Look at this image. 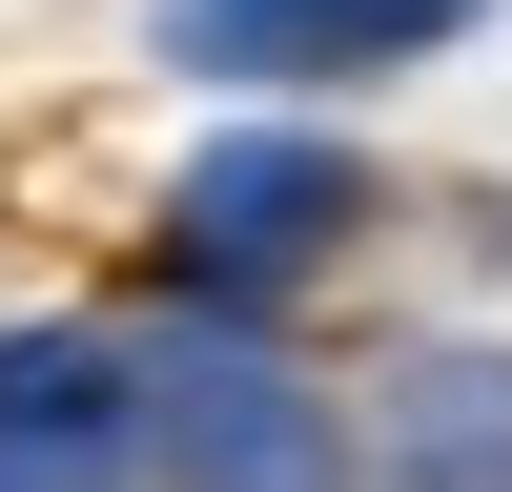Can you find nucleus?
<instances>
[{"mask_svg": "<svg viewBox=\"0 0 512 492\" xmlns=\"http://www.w3.org/2000/svg\"><path fill=\"white\" fill-rule=\"evenodd\" d=\"M349 492H512V369L492 349H390L349 410Z\"/></svg>", "mask_w": 512, "mask_h": 492, "instance_id": "20e7f679", "label": "nucleus"}, {"mask_svg": "<svg viewBox=\"0 0 512 492\" xmlns=\"http://www.w3.org/2000/svg\"><path fill=\"white\" fill-rule=\"evenodd\" d=\"M328 226H369V185L328 144H205L185 205H164V246H185V287H308Z\"/></svg>", "mask_w": 512, "mask_h": 492, "instance_id": "f03ea898", "label": "nucleus"}, {"mask_svg": "<svg viewBox=\"0 0 512 492\" xmlns=\"http://www.w3.org/2000/svg\"><path fill=\"white\" fill-rule=\"evenodd\" d=\"M144 431L185 492H349V410L287 390L267 349H164L144 369Z\"/></svg>", "mask_w": 512, "mask_h": 492, "instance_id": "f257e3e1", "label": "nucleus"}, {"mask_svg": "<svg viewBox=\"0 0 512 492\" xmlns=\"http://www.w3.org/2000/svg\"><path fill=\"white\" fill-rule=\"evenodd\" d=\"M144 369L82 349V328H21L0 349V492H144Z\"/></svg>", "mask_w": 512, "mask_h": 492, "instance_id": "7ed1b4c3", "label": "nucleus"}, {"mask_svg": "<svg viewBox=\"0 0 512 492\" xmlns=\"http://www.w3.org/2000/svg\"><path fill=\"white\" fill-rule=\"evenodd\" d=\"M185 21V62H246V82H328V62H410V41H451L472 0H164Z\"/></svg>", "mask_w": 512, "mask_h": 492, "instance_id": "39448f33", "label": "nucleus"}]
</instances>
